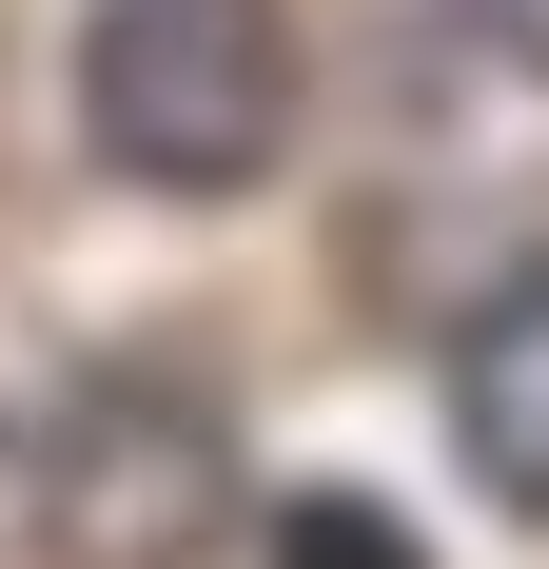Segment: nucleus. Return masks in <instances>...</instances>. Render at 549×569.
Returning <instances> with one entry per match:
<instances>
[{
  "label": "nucleus",
  "instance_id": "nucleus-3",
  "mask_svg": "<svg viewBox=\"0 0 549 569\" xmlns=\"http://www.w3.org/2000/svg\"><path fill=\"white\" fill-rule=\"evenodd\" d=\"M451 452L491 471L510 511H549V276H510L471 335H451Z\"/></svg>",
  "mask_w": 549,
  "mask_h": 569
},
{
  "label": "nucleus",
  "instance_id": "nucleus-4",
  "mask_svg": "<svg viewBox=\"0 0 549 569\" xmlns=\"http://www.w3.org/2000/svg\"><path fill=\"white\" fill-rule=\"evenodd\" d=\"M274 569H432V550H412L373 491H295V511H274Z\"/></svg>",
  "mask_w": 549,
  "mask_h": 569
},
{
  "label": "nucleus",
  "instance_id": "nucleus-1",
  "mask_svg": "<svg viewBox=\"0 0 549 569\" xmlns=\"http://www.w3.org/2000/svg\"><path fill=\"white\" fill-rule=\"evenodd\" d=\"M79 138L138 197H256L295 138V20L274 0H99L79 20Z\"/></svg>",
  "mask_w": 549,
  "mask_h": 569
},
{
  "label": "nucleus",
  "instance_id": "nucleus-2",
  "mask_svg": "<svg viewBox=\"0 0 549 569\" xmlns=\"http://www.w3.org/2000/svg\"><path fill=\"white\" fill-rule=\"evenodd\" d=\"M236 511V432L197 393H158V373H79L40 432V530L59 569H197Z\"/></svg>",
  "mask_w": 549,
  "mask_h": 569
},
{
  "label": "nucleus",
  "instance_id": "nucleus-5",
  "mask_svg": "<svg viewBox=\"0 0 549 569\" xmlns=\"http://www.w3.org/2000/svg\"><path fill=\"white\" fill-rule=\"evenodd\" d=\"M471 20H491V40H510V59L549 79V0H471Z\"/></svg>",
  "mask_w": 549,
  "mask_h": 569
}]
</instances>
